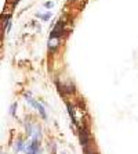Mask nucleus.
Here are the masks:
<instances>
[{"mask_svg":"<svg viewBox=\"0 0 138 154\" xmlns=\"http://www.w3.org/2000/svg\"><path fill=\"white\" fill-rule=\"evenodd\" d=\"M58 43H60V39H48V50L54 51L58 47Z\"/></svg>","mask_w":138,"mask_h":154,"instance_id":"3","label":"nucleus"},{"mask_svg":"<svg viewBox=\"0 0 138 154\" xmlns=\"http://www.w3.org/2000/svg\"><path fill=\"white\" fill-rule=\"evenodd\" d=\"M62 154H65V153H62Z\"/></svg>","mask_w":138,"mask_h":154,"instance_id":"11","label":"nucleus"},{"mask_svg":"<svg viewBox=\"0 0 138 154\" xmlns=\"http://www.w3.org/2000/svg\"><path fill=\"white\" fill-rule=\"evenodd\" d=\"M15 3H18V0H15Z\"/></svg>","mask_w":138,"mask_h":154,"instance_id":"10","label":"nucleus"},{"mask_svg":"<svg viewBox=\"0 0 138 154\" xmlns=\"http://www.w3.org/2000/svg\"><path fill=\"white\" fill-rule=\"evenodd\" d=\"M53 6H54L53 2H47V3H44V7H47V8H51Z\"/></svg>","mask_w":138,"mask_h":154,"instance_id":"9","label":"nucleus"},{"mask_svg":"<svg viewBox=\"0 0 138 154\" xmlns=\"http://www.w3.org/2000/svg\"><path fill=\"white\" fill-rule=\"evenodd\" d=\"M37 17H40V18H43L44 21H47L50 18V13H47V14H44V15H42V14H37Z\"/></svg>","mask_w":138,"mask_h":154,"instance_id":"8","label":"nucleus"},{"mask_svg":"<svg viewBox=\"0 0 138 154\" xmlns=\"http://www.w3.org/2000/svg\"><path fill=\"white\" fill-rule=\"evenodd\" d=\"M68 112H69V115H71L73 124H78V121H76V114H75V110H73V107H72L71 104H68Z\"/></svg>","mask_w":138,"mask_h":154,"instance_id":"4","label":"nucleus"},{"mask_svg":"<svg viewBox=\"0 0 138 154\" xmlns=\"http://www.w3.org/2000/svg\"><path fill=\"white\" fill-rule=\"evenodd\" d=\"M65 33V29H64V22L62 21H58L55 24V26L53 28V31L50 32V39H60L61 36Z\"/></svg>","mask_w":138,"mask_h":154,"instance_id":"1","label":"nucleus"},{"mask_svg":"<svg viewBox=\"0 0 138 154\" xmlns=\"http://www.w3.org/2000/svg\"><path fill=\"white\" fill-rule=\"evenodd\" d=\"M18 146H17V151H21L22 149H24V142H22V140H18Z\"/></svg>","mask_w":138,"mask_h":154,"instance_id":"7","label":"nucleus"},{"mask_svg":"<svg viewBox=\"0 0 138 154\" xmlns=\"http://www.w3.org/2000/svg\"><path fill=\"white\" fill-rule=\"evenodd\" d=\"M36 108H37V110H39L40 115H42L43 118H47V114H46V111H44V108H43L42 103H37V104H36Z\"/></svg>","mask_w":138,"mask_h":154,"instance_id":"5","label":"nucleus"},{"mask_svg":"<svg viewBox=\"0 0 138 154\" xmlns=\"http://www.w3.org/2000/svg\"><path fill=\"white\" fill-rule=\"evenodd\" d=\"M15 108H17V103H13L11 104V107H10V114L11 115L15 114Z\"/></svg>","mask_w":138,"mask_h":154,"instance_id":"6","label":"nucleus"},{"mask_svg":"<svg viewBox=\"0 0 138 154\" xmlns=\"http://www.w3.org/2000/svg\"><path fill=\"white\" fill-rule=\"evenodd\" d=\"M79 139H80V143H81V146L84 147V149L89 146V133H87V131H84L83 128H81V131H80Z\"/></svg>","mask_w":138,"mask_h":154,"instance_id":"2","label":"nucleus"}]
</instances>
